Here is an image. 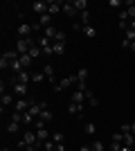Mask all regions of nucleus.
<instances>
[{
    "mask_svg": "<svg viewBox=\"0 0 135 151\" xmlns=\"http://www.w3.org/2000/svg\"><path fill=\"white\" fill-rule=\"evenodd\" d=\"M34 43H36V38H34V36H29V38H18L14 50H16L20 57H23V54H29V50H32V45H34Z\"/></svg>",
    "mask_w": 135,
    "mask_h": 151,
    "instance_id": "nucleus-1",
    "label": "nucleus"
},
{
    "mask_svg": "<svg viewBox=\"0 0 135 151\" xmlns=\"http://www.w3.org/2000/svg\"><path fill=\"white\" fill-rule=\"evenodd\" d=\"M72 83H77V75H70V77H65V79H61V81H56L52 88H54V93H63V90L70 88Z\"/></svg>",
    "mask_w": 135,
    "mask_h": 151,
    "instance_id": "nucleus-2",
    "label": "nucleus"
},
{
    "mask_svg": "<svg viewBox=\"0 0 135 151\" xmlns=\"http://www.w3.org/2000/svg\"><path fill=\"white\" fill-rule=\"evenodd\" d=\"M36 142H39L36 131H25V133H23V140L18 142V149H25L27 145H36Z\"/></svg>",
    "mask_w": 135,
    "mask_h": 151,
    "instance_id": "nucleus-3",
    "label": "nucleus"
},
{
    "mask_svg": "<svg viewBox=\"0 0 135 151\" xmlns=\"http://www.w3.org/2000/svg\"><path fill=\"white\" fill-rule=\"evenodd\" d=\"M11 88H14V95H16L18 99H25L27 95H29V88H27V83H18V81H14V83H11Z\"/></svg>",
    "mask_w": 135,
    "mask_h": 151,
    "instance_id": "nucleus-4",
    "label": "nucleus"
},
{
    "mask_svg": "<svg viewBox=\"0 0 135 151\" xmlns=\"http://www.w3.org/2000/svg\"><path fill=\"white\" fill-rule=\"evenodd\" d=\"M43 75H45V79H47V81L52 83V86H54V83H56V72H54V65H52V63H45L43 68Z\"/></svg>",
    "mask_w": 135,
    "mask_h": 151,
    "instance_id": "nucleus-5",
    "label": "nucleus"
},
{
    "mask_svg": "<svg viewBox=\"0 0 135 151\" xmlns=\"http://www.w3.org/2000/svg\"><path fill=\"white\" fill-rule=\"evenodd\" d=\"M9 83H14V81H18V83H29L32 81V72L29 70H23V72H18L16 77H11V79H7Z\"/></svg>",
    "mask_w": 135,
    "mask_h": 151,
    "instance_id": "nucleus-6",
    "label": "nucleus"
},
{
    "mask_svg": "<svg viewBox=\"0 0 135 151\" xmlns=\"http://www.w3.org/2000/svg\"><path fill=\"white\" fill-rule=\"evenodd\" d=\"M47 0H36V2H32V12L39 14V16H43V14H47Z\"/></svg>",
    "mask_w": 135,
    "mask_h": 151,
    "instance_id": "nucleus-7",
    "label": "nucleus"
},
{
    "mask_svg": "<svg viewBox=\"0 0 135 151\" xmlns=\"http://www.w3.org/2000/svg\"><path fill=\"white\" fill-rule=\"evenodd\" d=\"M47 14L50 16H54V14H59V12H63V0H47Z\"/></svg>",
    "mask_w": 135,
    "mask_h": 151,
    "instance_id": "nucleus-8",
    "label": "nucleus"
},
{
    "mask_svg": "<svg viewBox=\"0 0 135 151\" xmlns=\"http://www.w3.org/2000/svg\"><path fill=\"white\" fill-rule=\"evenodd\" d=\"M32 34H34L32 23H23V25H18V38H29Z\"/></svg>",
    "mask_w": 135,
    "mask_h": 151,
    "instance_id": "nucleus-9",
    "label": "nucleus"
},
{
    "mask_svg": "<svg viewBox=\"0 0 135 151\" xmlns=\"http://www.w3.org/2000/svg\"><path fill=\"white\" fill-rule=\"evenodd\" d=\"M29 106H32V101H29V99H16L14 111H18V113H27V111H29Z\"/></svg>",
    "mask_w": 135,
    "mask_h": 151,
    "instance_id": "nucleus-10",
    "label": "nucleus"
},
{
    "mask_svg": "<svg viewBox=\"0 0 135 151\" xmlns=\"http://www.w3.org/2000/svg\"><path fill=\"white\" fill-rule=\"evenodd\" d=\"M84 108H86V104H74V101H70V104H68V113L77 115V117H81Z\"/></svg>",
    "mask_w": 135,
    "mask_h": 151,
    "instance_id": "nucleus-11",
    "label": "nucleus"
},
{
    "mask_svg": "<svg viewBox=\"0 0 135 151\" xmlns=\"http://www.w3.org/2000/svg\"><path fill=\"white\" fill-rule=\"evenodd\" d=\"M63 14L68 16V18H77V9H74V5L72 2H63Z\"/></svg>",
    "mask_w": 135,
    "mask_h": 151,
    "instance_id": "nucleus-12",
    "label": "nucleus"
},
{
    "mask_svg": "<svg viewBox=\"0 0 135 151\" xmlns=\"http://www.w3.org/2000/svg\"><path fill=\"white\" fill-rule=\"evenodd\" d=\"M14 97H16L14 93H2V95H0V104H2V106H9V104H16V99H14Z\"/></svg>",
    "mask_w": 135,
    "mask_h": 151,
    "instance_id": "nucleus-13",
    "label": "nucleus"
},
{
    "mask_svg": "<svg viewBox=\"0 0 135 151\" xmlns=\"http://www.w3.org/2000/svg\"><path fill=\"white\" fill-rule=\"evenodd\" d=\"M0 59H5V61H9V63H11V61H18V59H20V54H18L16 50H7V52H2V57H0Z\"/></svg>",
    "mask_w": 135,
    "mask_h": 151,
    "instance_id": "nucleus-14",
    "label": "nucleus"
},
{
    "mask_svg": "<svg viewBox=\"0 0 135 151\" xmlns=\"http://www.w3.org/2000/svg\"><path fill=\"white\" fill-rule=\"evenodd\" d=\"M56 34H59V29H56L54 25H50V27H45V29H43V36H45V38H50L52 43H54V38H56Z\"/></svg>",
    "mask_w": 135,
    "mask_h": 151,
    "instance_id": "nucleus-15",
    "label": "nucleus"
},
{
    "mask_svg": "<svg viewBox=\"0 0 135 151\" xmlns=\"http://www.w3.org/2000/svg\"><path fill=\"white\" fill-rule=\"evenodd\" d=\"M124 7H126L129 20H135V0H126V2H124Z\"/></svg>",
    "mask_w": 135,
    "mask_h": 151,
    "instance_id": "nucleus-16",
    "label": "nucleus"
},
{
    "mask_svg": "<svg viewBox=\"0 0 135 151\" xmlns=\"http://www.w3.org/2000/svg\"><path fill=\"white\" fill-rule=\"evenodd\" d=\"M86 104H88V106H99V99H97L95 97V93H92V90H86Z\"/></svg>",
    "mask_w": 135,
    "mask_h": 151,
    "instance_id": "nucleus-17",
    "label": "nucleus"
},
{
    "mask_svg": "<svg viewBox=\"0 0 135 151\" xmlns=\"http://www.w3.org/2000/svg\"><path fill=\"white\" fill-rule=\"evenodd\" d=\"M70 99L74 101V104H86V93H81V90H74Z\"/></svg>",
    "mask_w": 135,
    "mask_h": 151,
    "instance_id": "nucleus-18",
    "label": "nucleus"
},
{
    "mask_svg": "<svg viewBox=\"0 0 135 151\" xmlns=\"http://www.w3.org/2000/svg\"><path fill=\"white\" fill-rule=\"evenodd\" d=\"M79 23H81V25H90V12L88 9H86V12H79Z\"/></svg>",
    "mask_w": 135,
    "mask_h": 151,
    "instance_id": "nucleus-19",
    "label": "nucleus"
},
{
    "mask_svg": "<svg viewBox=\"0 0 135 151\" xmlns=\"http://www.w3.org/2000/svg\"><path fill=\"white\" fill-rule=\"evenodd\" d=\"M50 23H52V16H50V14H43V16H39V25L43 27V29H45V27H50Z\"/></svg>",
    "mask_w": 135,
    "mask_h": 151,
    "instance_id": "nucleus-20",
    "label": "nucleus"
},
{
    "mask_svg": "<svg viewBox=\"0 0 135 151\" xmlns=\"http://www.w3.org/2000/svg\"><path fill=\"white\" fill-rule=\"evenodd\" d=\"M86 79H88V68H79V72H77V83H86Z\"/></svg>",
    "mask_w": 135,
    "mask_h": 151,
    "instance_id": "nucleus-21",
    "label": "nucleus"
},
{
    "mask_svg": "<svg viewBox=\"0 0 135 151\" xmlns=\"http://www.w3.org/2000/svg\"><path fill=\"white\" fill-rule=\"evenodd\" d=\"M32 63H34V59L29 57V54H23V57H20V65H23V68H32Z\"/></svg>",
    "mask_w": 135,
    "mask_h": 151,
    "instance_id": "nucleus-22",
    "label": "nucleus"
},
{
    "mask_svg": "<svg viewBox=\"0 0 135 151\" xmlns=\"http://www.w3.org/2000/svg\"><path fill=\"white\" fill-rule=\"evenodd\" d=\"M32 81H34V83L47 81V79H45V75H43V70H36V72H32Z\"/></svg>",
    "mask_w": 135,
    "mask_h": 151,
    "instance_id": "nucleus-23",
    "label": "nucleus"
},
{
    "mask_svg": "<svg viewBox=\"0 0 135 151\" xmlns=\"http://www.w3.org/2000/svg\"><path fill=\"white\" fill-rule=\"evenodd\" d=\"M39 117H41L43 122H52V120H54V113H52L50 108H45V111H43V113L39 115Z\"/></svg>",
    "mask_w": 135,
    "mask_h": 151,
    "instance_id": "nucleus-24",
    "label": "nucleus"
},
{
    "mask_svg": "<svg viewBox=\"0 0 135 151\" xmlns=\"http://www.w3.org/2000/svg\"><path fill=\"white\" fill-rule=\"evenodd\" d=\"M41 52H43V50L39 47V43H34V45H32V50H29V57H32L34 61H36V59L41 57Z\"/></svg>",
    "mask_w": 135,
    "mask_h": 151,
    "instance_id": "nucleus-25",
    "label": "nucleus"
},
{
    "mask_svg": "<svg viewBox=\"0 0 135 151\" xmlns=\"http://www.w3.org/2000/svg\"><path fill=\"white\" fill-rule=\"evenodd\" d=\"M84 131L88 133V135H95V133H97V126H95V122H86V124H84Z\"/></svg>",
    "mask_w": 135,
    "mask_h": 151,
    "instance_id": "nucleus-26",
    "label": "nucleus"
},
{
    "mask_svg": "<svg viewBox=\"0 0 135 151\" xmlns=\"http://www.w3.org/2000/svg\"><path fill=\"white\" fill-rule=\"evenodd\" d=\"M72 5H74L77 12H86V9H88V2H86V0H74Z\"/></svg>",
    "mask_w": 135,
    "mask_h": 151,
    "instance_id": "nucleus-27",
    "label": "nucleus"
},
{
    "mask_svg": "<svg viewBox=\"0 0 135 151\" xmlns=\"http://www.w3.org/2000/svg\"><path fill=\"white\" fill-rule=\"evenodd\" d=\"M81 32H84V34H86L88 38H95V36H97V29H95L92 25H86V27H84Z\"/></svg>",
    "mask_w": 135,
    "mask_h": 151,
    "instance_id": "nucleus-28",
    "label": "nucleus"
},
{
    "mask_svg": "<svg viewBox=\"0 0 135 151\" xmlns=\"http://www.w3.org/2000/svg\"><path fill=\"white\" fill-rule=\"evenodd\" d=\"M20 126L23 124H18V122H9V124H7V133H18Z\"/></svg>",
    "mask_w": 135,
    "mask_h": 151,
    "instance_id": "nucleus-29",
    "label": "nucleus"
},
{
    "mask_svg": "<svg viewBox=\"0 0 135 151\" xmlns=\"http://www.w3.org/2000/svg\"><path fill=\"white\" fill-rule=\"evenodd\" d=\"M124 145H126V147L135 145V135H133V133H124Z\"/></svg>",
    "mask_w": 135,
    "mask_h": 151,
    "instance_id": "nucleus-30",
    "label": "nucleus"
},
{
    "mask_svg": "<svg viewBox=\"0 0 135 151\" xmlns=\"http://www.w3.org/2000/svg\"><path fill=\"white\" fill-rule=\"evenodd\" d=\"M9 122H18V124H23V113H18V111H14V113L9 115Z\"/></svg>",
    "mask_w": 135,
    "mask_h": 151,
    "instance_id": "nucleus-31",
    "label": "nucleus"
},
{
    "mask_svg": "<svg viewBox=\"0 0 135 151\" xmlns=\"http://www.w3.org/2000/svg\"><path fill=\"white\" fill-rule=\"evenodd\" d=\"M9 70H11V72H16V75H18V72H23V70H25V68L20 65V59H18V61H11V68H9Z\"/></svg>",
    "mask_w": 135,
    "mask_h": 151,
    "instance_id": "nucleus-32",
    "label": "nucleus"
},
{
    "mask_svg": "<svg viewBox=\"0 0 135 151\" xmlns=\"http://www.w3.org/2000/svg\"><path fill=\"white\" fill-rule=\"evenodd\" d=\"M54 54H65V43H54Z\"/></svg>",
    "mask_w": 135,
    "mask_h": 151,
    "instance_id": "nucleus-33",
    "label": "nucleus"
},
{
    "mask_svg": "<svg viewBox=\"0 0 135 151\" xmlns=\"http://www.w3.org/2000/svg\"><path fill=\"white\" fill-rule=\"evenodd\" d=\"M45 124H47V122H43L41 117H36V120H34V131H41V129H45Z\"/></svg>",
    "mask_w": 135,
    "mask_h": 151,
    "instance_id": "nucleus-34",
    "label": "nucleus"
},
{
    "mask_svg": "<svg viewBox=\"0 0 135 151\" xmlns=\"http://www.w3.org/2000/svg\"><path fill=\"white\" fill-rule=\"evenodd\" d=\"M90 147H92V151H104V149H106L101 140H95V142H92V145H90Z\"/></svg>",
    "mask_w": 135,
    "mask_h": 151,
    "instance_id": "nucleus-35",
    "label": "nucleus"
},
{
    "mask_svg": "<svg viewBox=\"0 0 135 151\" xmlns=\"http://www.w3.org/2000/svg\"><path fill=\"white\" fill-rule=\"evenodd\" d=\"M54 43H65V32H63V29H59L56 38H54Z\"/></svg>",
    "mask_w": 135,
    "mask_h": 151,
    "instance_id": "nucleus-36",
    "label": "nucleus"
},
{
    "mask_svg": "<svg viewBox=\"0 0 135 151\" xmlns=\"http://www.w3.org/2000/svg\"><path fill=\"white\" fill-rule=\"evenodd\" d=\"M113 142H119V145H124V133H113Z\"/></svg>",
    "mask_w": 135,
    "mask_h": 151,
    "instance_id": "nucleus-37",
    "label": "nucleus"
},
{
    "mask_svg": "<svg viewBox=\"0 0 135 151\" xmlns=\"http://www.w3.org/2000/svg\"><path fill=\"white\" fill-rule=\"evenodd\" d=\"M52 140H54L56 145H61V142H63V133H52Z\"/></svg>",
    "mask_w": 135,
    "mask_h": 151,
    "instance_id": "nucleus-38",
    "label": "nucleus"
},
{
    "mask_svg": "<svg viewBox=\"0 0 135 151\" xmlns=\"http://www.w3.org/2000/svg\"><path fill=\"white\" fill-rule=\"evenodd\" d=\"M108 5H110V7H122V5H124V2H122V0H110Z\"/></svg>",
    "mask_w": 135,
    "mask_h": 151,
    "instance_id": "nucleus-39",
    "label": "nucleus"
},
{
    "mask_svg": "<svg viewBox=\"0 0 135 151\" xmlns=\"http://www.w3.org/2000/svg\"><path fill=\"white\" fill-rule=\"evenodd\" d=\"M122 133H131V124H122V129H119Z\"/></svg>",
    "mask_w": 135,
    "mask_h": 151,
    "instance_id": "nucleus-40",
    "label": "nucleus"
},
{
    "mask_svg": "<svg viewBox=\"0 0 135 151\" xmlns=\"http://www.w3.org/2000/svg\"><path fill=\"white\" fill-rule=\"evenodd\" d=\"M119 45H122L124 50H129V47H131V41H126V38H124V41H122V43H119Z\"/></svg>",
    "mask_w": 135,
    "mask_h": 151,
    "instance_id": "nucleus-41",
    "label": "nucleus"
},
{
    "mask_svg": "<svg viewBox=\"0 0 135 151\" xmlns=\"http://www.w3.org/2000/svg\"><path fill=\"white\" fill-rule=\"evenodd\" d=\"M79 151H92V147H90V145H81V149H79Z\"/></svg>",
    "mask_w": 135,
    "mask_h": 151,
    "instance_id": "nucleus-42",
    "label": "nucleus"
},
{
    "mask_svg": "<svg viewBox=\"0 0 135 151\" xmlns=\"http://www.w3.org/2000/svg\"><path fill=\"white\" fill-rule=\"evenodd\" d=\"M119 151H133V147H126V145H122V149Z\"/></svg>",
    "mask_w": 135,
    "mask_h": 151,
    "instance_id": "nucleus-43",
    "label": "nucleus"
},
{
    "mask_svg": "<svg viewBox=\"0 0 135 151\" xmlns=\"http://www.w3.org/2000/svg\"><path fill=\"white\" fill-rule=\"evenodd\" d=\"M56 151H65V145L61 142V145H56Z\"/></svg>",
    "mask_w": 135,
    "mask_h": 151,
    "instance_id": "nucleus-44",
    "label": "nucleus"
},
{
    "mask_svg": "<svg viewBox=\"0 0 135 151\" xmlns=\"http://www.w3.org/2000/svg\"><path fill=\"white\" fill-rule=\"evenodd\" d=\"M131 133L135 135V122H131Z\"/></svg>",
    "mask_w": 135,
    "mask_h": 151,
    "instance_id": "nucleus-45",
    "label": "nucleus"
},
{
    "mask_svg": "<svg viewBox=\"0 0 135 151\" xmlns=\"http://www.w3.org/2000/svg\"><path fill=\"white\" fill-rule=\"evenodd\" d=\"M131 52H135V41H133V43H131Z\"/></svg>",
    "mask_w": 135,
    "mask_h": 151,
    "instance_id": "nucleus-46",
    "label": "nucleus"
},
{
    "mask_svg": "<svg viewBox=\"0 0 135 151\" xmlns=\"http://www.w3.org/2000/svg\"><path fill=\"white\" fill-rule=\"evenodd\" d=\"M0 151H11V149H9V147H2V149H0Z\"/></svg>",
    "mask_w": 135,
    "mask_h": 151,
    "instance_id": "nucleus-47",
    "label": "nucleus"
}]
</instances>
